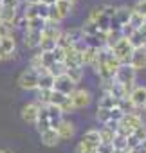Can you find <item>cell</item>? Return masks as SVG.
Returning <instances> with one entry per match:
<instances>
[{"label": "cell", "mask_w": 146, "mask_h": 153, "mask_svg": "<svg viewBox=\"0 0 146 153\" xmlns=\"http://www.w3.org/2000/svg\"><path fill=\"white\" fill-rule=\"evenodd\" d=\"M40 103H29V105H25L24 108H22V119H24V123H29V124H34L36 123V119H38V112H40Z\"/></svg>", "instance_id": "cell-10"}, {"label": "cell", "mask_w": 146, "mask_h": 153, "mask_svg": "<svg viewBox=\"0 0 146 153\" xmlns=\"http://www.w3.org/2000/svg\"><path fill=\"white\" fill-rule=\"evenodd\" d=\"M130 65H132V68H133L135 72H137V70L146 68V47L133 49L132 58H130Z\"/></svg>", "instance_id": "cell-8"}, {"label": "cell", "mask_w": 146, "mask_h": 153, "mask_svg": "<svg viewBox=\"0 0 146 153\" xmlns=\"http://www.w3.org/2000/svg\"><path fill=\"white\" fill-rule=\"evenodd\" d=\"M142 27L146 29V16H144V20H142Z\"/></svg>", "instance_id": "cell-38"}, {"label": "cell", "mask_w": 146, "mask_h": 153, "mask_svg": "<svg viewBox=\"0 0 146 153\" xmlns=\"http://www.w3.org/2000/svg\"><path fill=\"white\" fill-rule=\"evenodd\" d=\"M65 76L74 83V85H78L81 79H83V67H70V68H67L65 70Z\"/></svg>", "instance_id": "cell-21"}, {"label": "cell", "mask_w": 146, "mask_h": 153, "mask_svg": "<svg viewBox=\"0 0 146 153\" xmlns=\"http://www.w3.org/2000/svg\"><path fill=\"white\" fill-rule=\"evenodd\" d=\"M52 90H56V92H60V94H63V96H70L72 92L76 90V85L72 83L65 74H61V76H58V78H54V87H52Z\"/></svg>", "instance_id": "cell-6"}, {"label": "cell", "mask_w": 146, "mask_h": 153, "mask_svg": "<svg viewBox=\"0 0 146 153\" xmlns=\"http://www.w3.org/2000/svg\"><path fill=\"white\" fill-rule=\"evenodd\" d=\"M54 87V78L47 72V70H42L38 72V90H52Z\"/></svg>", "instance_id": "cell-12"}, {"label": "cell", "mask_w": 146, "mask_h": 153, "mask_svg": "<svg viewBox=\"0 0 146 153\" xmlns=\"http://www.w3.org/2000/svg\"><path fill=\"white\" fill-rule=\"evenodd\" d=\"M117 101H119V99H115L114 96H110L108 92H105V94L99 97V101H98V108H99V110H112V108H117Z\"/></svg>", "instance_id": "cell-15"}, {"label": "cell", "mask_w": 146, "mask_h": 153, "mask_svg": "<svg viewBox=\"0 0 146 153\" xmlns=\"http://www.w3.org/2000/svg\"><path fill=\"white\" fill-rule=\"evenodd\" d=\"M40 139H42V142L45 144V146H49V148H52V146H56L58 142H60V135H58V131L56 130H47V131H42L40 133Z\"/></svg>", "instance_id": "cell-16"}, {"label": "cell", "mask_w": 146, "mask_h": 153, "mask_svg": "<svg viewBox=\"0 0 146 153\" xmlns=\"http://www.w3.org/2000/svg\"><path fill=\"white\" fill-rule=\"evenodd\" d=\"M40 4H43V6L51 7V6H54V4H56V0H40Z\"/></svg>", "instance_id": "cell-37"}, {"label": "cell", "mask_w": 146, "mask_h": 153, "mask_svg": "<svg viewBox=\"0 0 146 153\" xmlns=\"http://www.w3.org/2000/svg\"><path fill=\"white\" fill-rule=\"evenodd\" d=\"M67 2H70V4H74V2H76V0H67Z\"/></svg>", "instance_id": "cell-40"}, {"label": "cell", "mask_w": 146, "mask_h": 153, "mask_svg": "<svg viewBox=\"0 0 146 153\" xmlns=\"http://www.w3.org/2000/svg\"><path fill=\"white\" fill-rule=\"evenodd\" d=\"M63 36L70 42V45H74L76 42H80V40H83V33H81V29L78 27V29H70V31H65L63 33Z\"/></svg>", "instance_id": "cell-24"}, {"label": "cell", "mask_w": 146, "mask_h": 153, "mask_svg": "<svg viewBox=\"0 0 146 153\" xmlns=\"http://www.w3.org/2000/svg\"><path fill=\"white\" fill-rule=\"evenodd\" d=\"M96 153H115L112 142H99V146L96 148Z\"/></svg>", "instance_id": "cell-32"}, {"label": "cell", "mask_w": 146, "mask_h": 153, "mask_svg": "<svg viewBox=\"0 0 146 153\" xmlns=\"http://www.w3.org/2000/svg\"><path fill=\"white\" fill-rule=\"evenodd\" d=\"M63 52H65V56H63V63H65L67 68H70V67H83L81 52H78L76 49H72V47L65 49Z\"/></svg>", "instance_id": "cell-9"}, {"label": "cell", "mask_w": 146, "mask_h": 153, "mask_svg": "<svg viewBox=\"0 0 146 153\" xmlns=\"http://www.w3.org/2000/svg\"><path fill=\"white\" fill-rule=\"evenodd\" d=\"M13 31H15L13 24L0 22V40H2V38H9V36H13Z\"/></svg>", "instance_id": "cell-28"}, {"label": "cell", "mask_w": 146, "mask_h": 153, "mask_svg": "<svg viewBox=\"0 0 146 153\" xmlns=\"http://www.w3.org/2000/svg\"><path fill=\"white\" fill-rule=\"evenodd\" d=\"M54 7H56L58 15H60V16H61V20H63L65 16H69V15L72 13V7H74V4H70V2H67V0H56V4H54Z\"/></svg>", "instance_id": "cell-20"}, {"label": "cell", "mask_w": 146, "mask_h": 153, "mask_svg": "<svg viewBox=\"0 0 146 153\" xmlns=\"http://www.w3.org/2000/svg\"><path fill=\"white\" fill-rule=\"evenodd\" d=\"M142 20H144V16H141V15H137V13L132 11V16H130V20H128V25L137 31V29L142 27Z\"/></svg>", "instance_id": "cell-27"}, {"label": "cell", "mask_w": 146, "mask_h": 153, "mask_svg": "<svg viewBox=\"0 0 146 153\" xmlns=\"http://www.w3.org/2000/svg\"><path fill=\"white\" fill-rule=\"evenodd\" d=\"M76 153H96V149L94 148H90V146H87L85 142H78L76 144Z\"/></svg>", "instance_id": "cell-35"}, {"label": "cell", "mask_w": 146, "mask_h": 153, "mask_svg": "<svg viewBox=\"0 0 146 153\" xmlns=\"http://www.w3.org/2000/svg\"><path fill=\"white\" fill-rule=\"evenodd\" d=\"M18 15V9L15 7H7V6H0V22H6V24H13L15 18Z\"/></svg>", "instance_id": "cell-19"}, {"label": "cell", "mask_w": 146, "mask_h": 153, "mask_svg": "<svg viewBox=\"0 0 146 153\" xmlns=\"http://www.w3.org/2000/svg\"><path fill=\"white\" fill-rule=\"evenodd\" d=\"M103 15L107 18H112L115 15V6H103Z\"/></svg>", "instance_id": "cell-36"}, {"label": "cell", "mask_w": 146, "mask_h": 153, "mask_svg": "<svg viewBox=\"0 0 146 153\" xmlns=\"http://www.w3.org/2000/svg\"><path fill=\"white\" fill-rule=\"evenodd\" d=\"M65 97H67V96H63V94H60V92H56V90H51V96H49V105L60 106V105L65 101Z\"/></svg>", "instance_id": "cell-29"}, {"label": "cell", "mask_w": 146, "mask_h": 153, "mask_svg": "<svg viewBox=\"0 0 146 153\" xmlns=\"http://www.w3.org/2000/svg\"><path fill=\"white\" fill-rule=\"evenodd\" d=\"M132 11L141 15V16H146V0H139V2L132 7Z\"/></svg>", "instance_id": "cell-34"}, {"label": "cell", "mask_w": 146, "mask_h": 153, "mask_svg": "<svg viewBox=\"0 0 146 153\" xmlns=\"http://www.w3.org/2000/svg\"><path fill=\"white\" fill-rule=\"evenodd\" d=\"M45 25H47L45 20H42V18H31V20H27V29L25 31H38V33H42L45 29Z\"/></svg>", "instance_id": "cell-23"}, {"label": "cell", "mask_w": 146, "mask_h": 153, "mask_svg": "<svg viewBox=\"0 0 146 153\" xmlns=\"http://www.w3.org/2000/svg\"><path fill=\"white\" fill-rule=\"evenodd\" d=\"M128 99H130V103H132L133 108H144V105H146V87H135V88H132Z\"/></svg>", "instance_id": "cell-7"}, {"label": "cell", "mask_w": 146, "mask_h": 153, "mask_svg": "<svg viewBox=\"0 0 146 153\" xmlns=\"http://www.w3.org/2000/svg\"><path fill=\"white\" fill-rule=\"evenodd\" d=\"M112 146H114V149H115V151H123V149H126V137H123V135L115 133V135H114V139H112Z\"/></svg>", "instance_id": "cell-25"}, {"label": "cell", "mask_w": 146, "mask_h": 153, "mask_svg": "<svg viewBox=\"0 0 146 153\" xmlns=\"http://www.w3.org/2000/svg\"><path fill=\"white\" fill-rule=\"evenodd\" d=\"M0 47H2V52H4V59H6V58H11V56L15 54V49H16L15 38H13V36L2 38V40H0Z\"/></svg>", "instance_id": "cell-18"}, {"label": "cell", "mask_w": 146, "mask_h": 153, "mask_svg": "<svg viewBox=\"0 0 146 153\" xmlns=\"http://www.w3.org/2000/svg\"><path fill=\"white\" fill-rule=\"evenodd\" d=\"M81 142H85L87 146H90V148H98L99 146V142H101V139H99V130H89V131H85V135L81 137Z\"/></svg>", "instance_id": "cell-17"}, {"label": "cell", "mask_w": 146, "mask_h": 153, "mask_svg": "<svg viewBox=\"0 0 146 153\" xmlns=\"http://www.w3.org/2000/svg\"><path fill=\"white\" fill-rule=\"evenodd\" d=\"M130 16H132V7L126 6L115 7V15L110 18V31H121V27L128 24Z\"/></svg>", "instance_id": "cell-3"}, {"label": "cell", "mask_w": 146, "mask_h": 153, "mask_svg": "<svg viewBox=\"0 0 146 153\" xmlns=\"http://www.w3.org/2000/svg\"><path fill=\"white\" fill-rule=\"evenodd\" d=\"M18 85L24 90H38V72L33 68L24 70L18 78Z\"/></svg>", "instance_id": "cell-4"}, {"label": "cell", "mask_w": 146, "mask_h": 153, "mask_svg": "<svg viewBox=\"0 0 146 153\" xmlns=\"http://www.w3.org/2000/svg\"><path fill=\"white\" fill-rule=\"evenodd\" d=\"M45 110H47V117H49L51 128L56 130L60 126V123L63 121V112L60 110V106H54V105H45Z\"/></svg>", "instance_id": "cell-11"}, {"label": "cell", "mask_w": 146, "mask_h": 153, "mask_svg": "<svg viewBox=\"0 0 146 153\" xmlns=\"http://www.w3.org/2000/svg\"><path fill=\"white\" fill-rule=\"evenodd\" d=\"M132 135H133V137H135V139H137V140H139L141 144H144V142H146V126L142 124V126H139V128H135Z\"/></svg>", "instance_id": "cell-31"}, {"label": "cell", "mask_w": 146, "mask_h": 153, "mask_svg": "<svg viewBox=\"0 0 146 153\" xmlns=\"http://www.w3.org/2000/svg\"><path fill=\"white\" fill-rule=\"evenodd\" d=\"M40 42H42V33H38V31H25V34H24L25 47L36 49V47H40Z\"/></svg>", "instance_id": "cell-14"}, {"label": "cell", "mask_w": 146, "mask_h": 153, "mask_svg": "<svg viewBox=\"0 0 146 153\" xmlns=\"http://www.w3.org/2000/svg\"><path fill=\"white\" fill-rule=\"evenodd\" d=\"M58 135H60V140H67L70 139L72 135H74V124H72L70 121H61L60 126L56 128Z\"/></svg>", "instance_id": "cell-13"}, {"label": "cell", "mask_w": 146, "mask_h": 153, "mask_svg": "<svg viewBox=\"0 0 146 153\" xmlns=\"http://www.w3.org/2000/svg\"><path fill=\"white\" fill-rule=\"evenodd\" d=\"M0 153H9V151L7 149H0Z\"/></svg>", "instance_id": "cell-39"}, {"label": "cell", "mask_w": 146, "mask_h": 153, "mask_svg": "<svg viewBox=\"0 0 146 153\" xmlns=\"http://www.w3.org/2000/svg\"><path fill=\"white\" fill-rule=\"evenodd\" d=\"M110 49V52L114 54V58L121 63V65H124V63H130V58H132V52H133V47H132V43L128 42V38H119L112 47H108Z\"/></svg>", "instance_id": "cell-1"}, {"label": "cell", "mask_w": 146, "mask_h": 153, "mask_svg": "<svg viewBox=\"0 0 146 153\" xmlns=\"http://www.w3.org/2000/svg\"><path fill=\"white\" fill-rule=\"evenodd\" d=\"M115 153H117V151H115Z\"/></svg>", "instance_id": "cell-42"}, {"label": "cell", "mask_w": 146, "mask_h": 153, "mask_svg": "<svg viewBox=\"0 0 146 153\" xmlns=\"http://www.w3.org/2000/svg\"><path fill=\"white\" fill-rule=\"evenodd\" d=\"M60 110H61L63 114H70V112H74V110H76V108H74V105H72V101L69 99V96H67V97H65V101L60 105Z\"/></svg>", "instance_id": "cell-33"}, {"label": "cell", "mask_w": 146, "mask_h": 153, "mask_svg": "<svg viewBox=\"0 0 146 153\" xmlns=\"http://www.w3.org/2000/svg\"><path fill=\"white\" fill-rule=\"evenodd\" d=\"M65 70H67L65 63H54V65H51V67L47 68V72H49V74L52 76V78H58V76L65 74Z\"/></svg>", "instance_id": "cell-26"}, {"label": "cell", "mask_w": 146, "mask_h": 153, "mask_svg": "<svg viewBox=\"0 0 146 153\" xmlns=\"http://www.w3.org/2000/svg\"><path fill=\"white\" fill-rule=\"evenodd\" d=\"M114 135H115V131L110 130V128H105V126H103V128L99 130V139H101V142H112Z\"/></svg>", "instance_id": "cell-30"}, {"label": "cell", "mask_w": 146, "mask_h": 153, "mask_svg": "<svg viewBox=\"0 0 146 153\" xmlns=\"http://www.w3.org/2000/svg\"><path fill=\"white\" fill-rule=\"evenodd\" d=\"M69 99L72 101V105H74L76 110H80V108H85V106L90 103L92 96H90V92L85 90V88H76L74 92L69 96Z\"/></svg>", "instance_id": "cell-5"}, {"label": "cell", "mask_w": 146, "mask_h": 153, "mask_svg": "<svg viewBox=\"0 0 146 153\" xmlns=\"http://www.w3.org/2000/svg\"><path fill=\"white\" fill-rule=\"evenodd\" d=\"M96 56H98V49H92V47H87L83 52H81V61H83V65H94V61H96Z\"/></svg>", "instance_id": "cell-22"}, {"label": "cell", "mask_w": 146, "mask_h": 153, "mask_svg": "<svg viewBox=\"0 0 146 153\" xmlns=\"http://www.w3.org/2000/svg\"><path fill=\"white\" fill-rule=\"evenodd\" d=\"M135 76H137V72L132 68V65H130V63H124V65H119V68L115 70L114 81L119 83V85H123L126 90L132 92V87H133V83H135Z\"/></svg>", "instance_id": "cell-2"}, {"label": "cell", "mask_w": 146, "mask_h": 153, "mask_svg": "<svg viewBox=\"0 0 146 153\" xmlns=\"http://www.w3.org/2000/svg\"><path fill=\"white\" fill-rule=\"evenodd\" d=\"M144 110H146V105H144Z\"/></svg>", "instance_id": "cell-41"}]
</instances>
